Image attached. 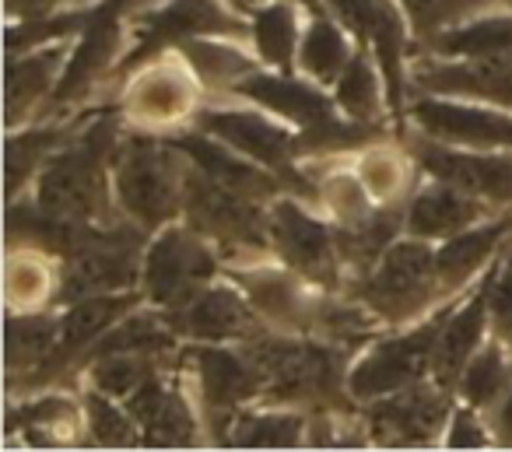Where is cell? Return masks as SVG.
Wrapping results in <instances>:
<instances>
[{
  "instance_id": "6da1fadb",
  "label": "cell",
  "mask_w": 512,
  "mask_h": 452,
  "mask_svg": "<svg viewBox=\"0 0 512 452\" xmlns=\"http://www.w3.org/2000/svg\"><path fill=\"white\" fill-rule=\"evenodd\" d=\"M116 123L95 120L74 144L50 155L39 172L36 207L71 221L102 225L109 218V162H116Z\"/></svg>"
},
{
  "instance_id": "7a4b0ae2",
  "label": "cell",
  "mask_w": 512,
  "mask_h": 452,
  "mask_svg": "<svg viewBox=\"0 0 512 452\" xmlns=\"http://www.w3.org/2000/svg\"><path fill=\"white\" fill-rule=\"evenodd\" d=\"M179 151L155 137H130L113 162L116 204L134 225L162 228L179 214L186 197V172H179Z\"/></svg>"
},
{
  "instance_id": "3957f363",
  "label": "cell",
  "mask_w": 512,
  "mask_h": 452,
  "mask_svg": "<svg viewBox=\"0 0 512 452\" xmlns=\"http://www.w3.org/2000/svg\"><path fill=\"white\" fill-rule=\"evenodd\" d=\"M439 291L442 281L435 249H428V239L411 235L404 242H393L379 256V263L365 274L362 288H358V302L386 323H407V319L421 316Z\"/></svg>"
},
{
  "instance_id": "277c9868",
  "label": "cell",
  "mask_w": 512,
  "mask_h": 452,
  "mask_svg": "<svg viewBox=\"0 0 512 452\" xmlns=\"http://www.w3.org/2000/svg\"><path fill=\"white\" fill-rule=\"evenodd\" d=\"M246 354L253 358L267 400L274 403H302V400H330L337 393V358L334 347L316 340L292 337H256L249 340Z\"/></svg>"
},
{
  "instance_id": "5b68a950",
  "label": "cell",
  "mask_w": 512,
  "mask_h": 452,
  "mask_svg": "<svg viewBox=\"0 0 512 452\" xmlns=\"http://www.w3.org/2000/svg\"><path fill=\"white\" fill-rule=\"evenodd\" d=\"M446 319L449 309H442L439 316L425 319V323L414 326L404 337L376 340L362 354V361L351 368L348 375L351 396H358V400H383V396L425 382V375L432 372L435 344H439V333Z\"/></svg>"
},
{
  "instance_id": "8992f818",
  "label": "cell",
  "mask_w": 512,
  "mask_h": 452,
  "mask_svg": "<svg viewBox=\"0 0 512 452\" xmlns=\"http://www.w3.org/2000/svg\"><path fill=\"white\" fill-rule=\"evenodd\" d=\"M141 270V235L130 228H88L81 246L64 260V284L57 295L78 302L88 295L127 291Z\"/></svg>"
},
{
  "instance_id": "52a82bcc",
  "label": "cell",
  "mask_w": 512,
  "mask_h": 452,
  "mask_svg": "<svg viewBox=\"0 0 512 452\" xmlns=\"http://www.w3.org/2000/svg\"><path fill=\"white\" fill-rule=\"evenodd\" d=\"M218 270L211 246L197 228H165L144 253V291L162 309H179L200 288H207Z\"/></svg>"
},
{
  "instance_id": "ba28073f",
  "label": "cell",
  "mask_w": 512,
  "mask_h": 452,
  "mask_svg": "<svg viewBox=\"0 0 512 452\" xmlns=\"http://www.w3.org/2000/svg\"><path fill=\"white\" fill-rule=\"evenodd\" d=\"M256 200L260 197L228 190V186L200 176L197 169L186 176L183 207H186V218H190V228H197L204 239H214L218 246L260 249L271 239L267 218Z\"/></svg>"
},
{
  "instance_id": "9c48e42d",
  "label": "cell",
  "mask_w": 512,
  "mask_h": 452,
  "mask_svg": "<svg viewBox=\"0 0 512 452\" xmlns=\"http://www.w3.org/2000/svg\"><path fill=\"white\" fill-rule=\"evenodd\" d=\"M242 25L221 8L218 0H169L162 8L148 11L137 29V46L113 67L116 78L148 64L165 46L186 43L197 36H239Z\"/></svg>"
},
{
  "instance_id": "30bf717a",
  "label": "cell",
  "mask_w": 512,
  "mask_h": 452,
  "mask_svg": "<svg viewBox=\"0 0 512 452\" xmlns=\"http://www.w3.org/2000/svg\"><path fill=\"white\" fill-rule=\"evenodd\" d=\"M197 127L204 134L225 141L228 148H235L239 155L253 158L256 165L285 176V186L299 193H309L313 186L302 183L299 172L292 169V158L299 155V137H292L288 130H281L278 123H271L260 113H246V109H207L197 116Z\"/></svg>"
},
{
  "instance_id": "8fae6325",
  "label": "cell",
  "mask_w": 512,
  "mask_h": 452,
  "mask_svg": "<svg viewBox=\"0 0 512 452\" xmlns=\"http://www.w3.org/2000/svg\"><path fill=\"white\" fill-rule=\"evenodd\" d=\"M267 232H271V242L278 249V256L302 274L306 281L316 284H334L337 274H341V249H337V235L323 225L320 218L306 211L295 200H278L267 218Z\"/></svg>"
},
{
  "instance_id": "7c38bea8",
  "label": "cell",
  "mask_w": 512,
  "mask_h": 452,
  "mask_svg": "<svg viewBox=\"0 0 512 452\" xmlns=\"http://www.w3.org/2000/svg\"><path fill=\"white\" fill-rule=\"evenodd\" d=\"M414 123L425 137L474 151H512V116L498 109L428 95L414 106Z\"/></svg>"
},
{
  "instance_id": "4fadbf2b",
  "label": "cell",
  "mask_w": 512,
  "mask_h": 452,
  "mask_svg": "<svg viewBox=\"0 0 512 452\" xmlns=\"http://www.w3.org/2000/svg\"><path fill=\"white\" fill-rule=\"evenodd\" d=\"M446 386H418L390 393L383 400H372L369 407V435L383 445H428L439 438L442 424L449 417V400L442 393Z\"/></svg>"
},
{
  "instance_id": "5bb4252c",
  "label": "cell",
  "mask_w": 512,
  "mask_h": 452,
  "mask_svg": "<svg viewBox=\"0 0 512 452\" xmlns=\"http://www.w3.org/2000/svg\"><path fill=\"white\" fill-rule=\"evenodd\" d=\"M186 361H190L193 379H197L200 403H204V410L211 417L232 421L239 403L264 393V382H260L253 358L232 351V347L197 344L186 354Z\"/></svg>"
},
{
  "instance_id": "9a60e30c",
  "label": "cell",
  "mask_w": 512,
  "mask_h": 452,
  "mask_svg": "<svg viewBox=\"0 0 512 452\" xmlns=\"http://www.w3.org/2000/svg\"><path fill=\"white\" fill-rule=\"evenodd\" d=\"M418 165L432 179H446V183L460 186V190L484 197L491 204H512V158L491 155V151H456L453 144L442 141H421L414 148Z\"/></svg>"
},
{
  "instance_id": "2e32d148",
  "label": "cell",
  "mask_w": 512,
  "mask_h": 452,
  "mask_svg": "<svg viewBox=\"0 0 512 452\" xmlns=\"http://www.w3.org/2000/svg\"><path fill=\"white\" fill-rule=\"evenodd\" d=\"M130 8H134V0H102L99 8L88 11L85 36H81L78 50L67 53V67L64 78L57 81V92H53V106L74 102L102 71H109L123 43V15Z\"/></svg>"
},
{
  "instance_id": "e0dca14e",
  "label": "cell",
  "mask_w": 512,
  "mask_h": 452,
  "mask_svg": "<svg viewBox=\"0 0 512 452\" xmlns=\"http://www.w3.org/2000/svg\"><path fill=\"white\" fill-rule=\"evenodd\" d=\"M172 326L197 344H221V340H256V309L249 298L232 288H200L186 305L172 309Z\"/></svg>"
},
{
  "instance_id": "ac0fdd59",
  "label": "cell",
  "mask_w": 512,
  "mask_h": 452,
  "mask_svg": "<svg viewBox=\"0 0 512 452\" xmlns=\"http://www.w3.org/2000/svg\"><path fill=\"white\" fill-rule=\"evenodd\" d=\"M418 85L432 95H463V99H491L512 109V50L491 57L432 64L418 71Z\"/></svg>"
},
{
  "instance_id": "d6986e66",
  "label": "cell",
  "mask_w": 512,
  "mask_h": 452,
  "mask_svg": "<svg viewBox=\"0 0 512 452\" xmlns=\"http://www.w3.org/2000/svg\"><path fill=\"white\" fill-rule=\"evenodd\" d=\"M172 148L190 162V169H197L200 176L214 179V183L228 186V190L249 193V197H271L278 190L274 176H267L271 169H253V158L239 155L235 148H228L225 141L211 134H183L172 137Z\"/></svg>"
},
{
  "instance_id": "ffe728a7",
  "label": "cell",
  "mask_w": 512,
  "mask_h": 452,
  "mask_svg": "<svg viewBox=\"0 0 512 452\" xmlns=\"http://www.w3.org/2000/svg\"><path fill=\"white\" fill-rule=\"evenodd\" d=\"M481 218L484 204L474 193L460 190L446 179H432L425 190L414 193L404 214V228L414 239H449V235L474 228Z\"/></svg>"
},
{
  "instance_id": "44dd1931",
  "label": "cell",
  "mask_w": 512,
  "mask_h": 452,
  "mask_svg": "<svg viewBox=\"0 0 512 452\" xmlns=\"http://www.w3.org/2000/svg\"><path fill=\"white\" fill-rule=\"evenodd\" d=\"M235 95H246L253 99L256 106L271 109V113L285 116L288 123L302 130H316L323 123L337 120L334 116V102L313 85H302V81L288 78L285 71L281 74H246L239 85H232Z\"/></svg>"
},
{
  "instance_id": "7402d4cb",
  "label": "cell",
  "mask_w": 512,
  "mask_h": 452,
  "mask_svg": "<svg viewBox=\"0 0 512 452\" xmlns=\"http://www.w3.org/2000/svg\"><path fill=\"white\" fill-rule=\"evenodd\" d=\"M127 410L141 424V442L148 445H190L197 438L193 414L176 386H165L158 375H148L127 396Z\"/></svg>"
},
{
  "instance_id": "603a6c76",
  "label": "cell",
  "mask_w": 512,
  "mask_h": 452,
  "mask_svg": "<svg viewBox=\"0 0 512 452\" xmlns=\"http://www.w3.org/2000/svg\"><path fill=\"white\" fill-rule=\"evenodd\" d=\"M246 291V298L253 302V309L260 316L274 319L278 326L288 330H313L320 302L309 295V288L292 274H281V270H242L235 274Z\"/></svg>"
},
{
  "instance_id": "cb8c5ba5",
  "label": "cell",
  "mask_w": 512,
  "mask_h": 452,
  "mask_svg": "<svg viewBox=\"0 0 512 452\" xmlns=\"http://www.w3.org/2000/svg\"><path fill=\"white\" fill-rule=\"evenodd\" d=\"M141 302L137 295H123V291H106V295H88L71 302V309L60 319V340H57V354L53 361H67L88 354L92 344L109 333L123 316H130V309ZM50 361V365H53Z\"/></svg>"
},
{
  "instance_id": "d4e9b609",
  "label": "cell",
  "mask_w": 512,
  "mask_h": 452,
  "mask_svg": "<svg viewBox=\"0 0 512 452\" xmlns=\"http://www.w3.org/2000/svg\"><path fill=\"white\" fill-rule=\"evenodd\" d=\"M488 291H491V274L477 288V295L460 312H449V319L442 323L439 344H435V361H432V372L439 386H453L463 375V368H467V361L477 354V347H481L484 319H488Z\"/></svg>"
},
{
  "instance_id": "484cf974",
  "label": "cell",
  "mask_w": 512,
  "mask_h": 452,
  "mask_svg": "<svg viewBox=\"0 0 512 452\" xmlns=\"http://www.w3.org/2000/svg\"><path fill=\"white\" fill-rule=\"evenodd\" d=\"M509 232H512V218H502V221H491V225H474V228H467V232L449 235L446 246L435 253L442 291L453 295L456 288H463V284L498 253V242Z\"/></svg>"
},
{
  "instance_id": "4316f807",
  "label": "cell",
  "mask_w": 512,
  "mask_h": 452,
  "mask_svg": "<svg viewBox=\"0 0 512 452\" xmlns=\"http://www.w3.org/2000/svg\"><path fill=\"white\" fill-rule=\"evenodd\" d=\"M193 109V81L179 67H151L134 81L127 95V113L144 123L183 120Z\"/></svg>"
},
{
  "instance_id": "83f0119b",
  "label": "cell",
  "mask_w": 512,
  "mask_h": 452,
  "mask_svg": "<svg viewBox=\"0 0 512 452\" xmlns=\"http://www.w3.org/2000/svg\"><path fill=\"white\" fill-rule=\"evenodd\" d=\"M64 57H67V50L57 43L39 46V50H29V53H18V57H8V88H4V99H8L11 127H15L25 113H32V106L50 92Z\"/></svg>"
},
{
  "instance_id": "f1b7e54d",
  "label": "cell",
  "mask_w": 512,
  "mask_h": 452,
  "mask_svg": "<svg viewBox=\"0 0 512 452\" xmlns=\"http://www.w3.org/2000/svg\"><path fill=\"white\" fill-rule=\"evenodd\" d=\"M428 50L442 60H474L512 50V15H481L474 22L449 25L428 43Z\"/></svg>"
},
{
  "instance_id": "f546056e",
  "label": "cell",
  "mask_w": 512,
  "mask_h": 452,
  "mask_svg": "<svg viewBox=\"0 0 512 452\" xmlns=\"http://www.w3.org/2000/svg\"><path fill=\"white\" fill-rule=\"evenodd\" d=\"M60 319L36 316V312H11L8 319V372H32L39 365H50L57 354Z\"/></svg>"
},
{
  "instance_id": "4dcf8cb0",
  "label": "cell",
  "mask_w": 512,
  "mask_h": 452,
  "mask_svg": "<svg viewBox=\"0 0 512 452\" xmlns=\"http://www.w3.org/2000/svg\"><path fill=\"white\" fill-rule=\"evenodd\" d=\"M306 438V421L288 410H256L235 414L228 442L239 449H295Z\"/></svg>"
},
{
  "instance_id": "1f68e13d",
  "label": "cell",
  "mask_w": 512,
  "mask_h": 452,
  "mask_svg": "<svg viewBox=\"0 0 512 452\" xmlns=\"http://www.w3.org/2000/svg\"><path fill=\"white\" fill-rule=\"evenodd\" d=\"M172 333H176L172 319L162 323L158 316H123L113 330L95 340L88 358L95 361L106 358V354H162L172 351V344H176Z\"/></svg>"
},
{
  "instance_id": "d6a6232c",
  "label": "cell",
  "mask_w": 512,
  "mask_h": 452,
  "mask_svg": "<svg viewBox=\"0 0 512 452\" xmlns=\"http://www.w3.org/2000/svg\"><path fill=\"white\" fill-rule=\"evenodd\" d=\"M179 50H183L186 67L193 71V78L211 88H218V85L232 88V85H239L246 74H253V60L242 57L232 46L214 43V39H207V36L186 39V43H179Z\"/></svg>"
},
{
  "instance_id": "836d02e7",
  "label": "cell",
  "mask_w": 512,
  "mask_h": 452,
  "mask_svg": "<svg viewBox=\"0 0 512 452\" xmlns=\"http://www.w3.org/2000/svg\"><path fill=\"white\" fill-rule=\"evenodd\" d=\"M502 340L495 344L477 347V354L467 361L460 375V389L467 396L470 407H495L505 396V389L512 386V372H509V358L502 351Z\"/></svg>"
},
{
  "instance_id": "e575fe53",
  "label": "cell",
  "mask_w": 512,
  "mask_h": 452,
  "mask_svg": "<svg viewBox=\"0 0 512 452\" xmlns=\"http://www.w3.org/2000/svg\"><path fill=\"white\" fill-rule=\"evenodd\" d=\"M351 64L348 39L330 18H316L309 25L306 39H302V71L316 81V85H337L344 67Z\"/></svg>"
},
{
  "instance_id": "d590c367",
  "label": "cell",
  "mask_w": 512,
  "mask_h": 452,
  "mask_svg": "<svg viewBox=\"0 0 512 452\" xmlns=\"http://www.w3.org/2000/svg\"><path fill=\"white\" fill-rule=\"evenodd\" d=\"M253 39L256 53L267 60L278 71H292L295 46H299V22H295V11L288 8L285 0L278 4H267L253 15Z\"/></svg>"
},
{
  "instance_id": "8d00e7d4",
  "label": "cell",
  "mask_w": 512,
  "mask_h": 452,
  "mask_svg": "<svg viewBox=\"0 0 512 452\" xmlns=\"http://www.w3.org/2000/svg\"><path fill=\"white\" fill-rule=\"evenodd\" d=\"M113 400L116 396H106V393H99V389H92V393L81 400V417H85L88 435L99 445H113V449L141 442V424L134 421L127 403L120 407V403H113Z\"/></svg>"
},
{
  "instance_id": "74e56055",
  "label": "cell",
  "mask_w": 512,
  "mask_h": 452,
  "mask_svg": "<svg viewBox=\"0 0 512 452\" xmlns=\"http://www.w3.org/2000/svg\"><path fill=\"white\" fill-rule=\"evenodd\" d=\"M67 130L64 127H39L29 134H18L8 141V197L15 200L18 190L25 186V179L32 172H39V165L50 162V155L60 148V137Z\"/></svg>"
},
{
  "instance_id": "f35d334b",
  "label": "cell",
  "mask_w": 512,
  "mask_h": 452,
  "mask_svg": "<svg viewBox=\"0 0 512 452\" xmlns=\"http://www.w3.org/2000/svg\"><path fill=\"white\" fill-rule=\"evenodd\" d=\"M337 106L348 116H355V120L372 123L379 116V106H383V99H379V78L365 53L362 57H351V64L337 78Z\"/></svg>"
},
{
  "instance_id": "ab89813d",
  "label": "cell",
  "mask_w": 512,
  "mask_h": 452,
  "mask_svg": "<svg viewBox=\"0 0 512 452\" xmlns=\"http://www.w3.org/2000/svg\"><path fill=\"white\" fill-rule=\"evenodd\" d=\"M148 375H155L151 354H106V358H95L88 379H92V389H99V393L127 400Z\"/></svg>"
},
{
  "instance_id": "60d3db41",
  "label": "cell",
  "mask_w": 512,
  "mask_h": 452,
  "mask_svg": "<svg viewBox=\"0 0 512 452\" xmlns=\"http://www.w3.org/2000/svg\"><path fill=\"white\" fill-rule=\"evenodd\" d=\"M53 281L46 263L39 260V249H25L8 260V302L15 312H32L46 295H50Z\"/></svg>"
},
{
  "instance_id": "b9f144b4",
  "label": "cell",
  "mask_w": 512,
  "mask_h": 452,
  "mask_svg": "<svg viewBox=\"0 0 512 452\" xmlns=\"http://www.w3.org/2000/svg\"><path fill=\"white\" fill-rule=\"evenodd\" d=\"M15 417H25V438H32V442H67L74 435V424H78V407L64 396H43Z\"/></svg>"
},
{
  "instance_id": "7bdbcfd3",
  "label": "cell",
  "mask_w": 512,
  "mask_h": 452,
  "mask_svg": "<svg viewBox=\"0 0 512 452\" xmlns=\"http://www.w3.org/2000/svg\"><path fill=\"white\" fill-rule=\"evenodd\" d=\"M488 0H400V8L411 15L414 29L421 36L435 39L439 32H446L449 25L467 22L474 11H481Z\"/></svg>"
},
{
  "instance_id": "ee69618b",
  "label": "cell",
  "mask_w": 512,
  "mask_h": 452,
  "mask_svg": "<svg viewBox=\"0 0 512 452\" xmlns=\"http://www.w3.org/2000/svg\"><path fill=\"white\" fill-rule=\"evenodd\" d=\"M88 15H57V18H29L25 25H11L8 29V57L18 53L39 50V46H50L57 39H64L67 32H74L78 25H85Z\"/></svg>"
},
{
  "instance_id": "f6af8a7d",
  "label": "cell",
  "mask_w": 512,
  "mask_h": 452,
  "mask_svg": "<svg viewBox=\"0 0 512 452\" xmlns=\"http://www.w3.org/2000/svg\"><path fill=\"white\" fill-rule=\"evenodd\" d=\"M369 197L372 193L365 190L362 176H344V172H337V176L327 179V186H323V200L330 204V211H334L337 225H355V221L369 218Z\"/></svg>"
},
{
  "instance_id": "bcb514c9",
  "label": "cell",
  "mask_w": 512,
  "mask_h": 452,
  "mask_svg": "<svg viewBox=\"0 0 512 452\" xmlns=\"http://www.w3.org/2000/svg\"><path fill=\"white\" fill-rule=\"evenodd\" d=\"M358 176H362L365 190L376 200H397L407 183L404 162L397 155H390V151H369L362 158V165H358Z\"/></svg>"
},
{
  "instance_id": "7dc6e473",
  "label": "cell",
  "mask_w": 512,
  "mask_h": 452,
  "mask_svg": "<svg viewBox=\"0 0 512 452\" xmlns=\"http://www.w3.org/2000/svg\"><path fill=\"white\" fill-rule=\"evenodd\" d=\"M488 319L495 340H502L512 351V253L491 270V291H488Z\"/></svg>"
},
{
  "instance_id": "c3c4849f",
  "label": "cell",
  "mask_w": 512,
  "mask_h": 452,
  "mask_svg": "<svg viewBox=\"0 0 512 452\" xmlns=\"http://www.w3.org/2000/svg\"><path fill=\"white\" fill-rule=\"evenodd\" d=\"M330 8L341 18L344 29H351L362 43H369L372 32H376L379 15L386 8V0H330Z\"/></svg>"
},
{
  "instance_id": "681fc988",
  "label": "cell",
  "mask_w": 512,
  "mask_h": 452,
  "mask_svg": "<svg viewBox=\"0 0 512 452\" xmlns=\"http://www.w3.org/2000/svg\"><path fill=\"white\" fill-rule=\"evenodd\" d=\"M488 442H491V435L474 421V414H470V410H460V414L453 417V424H449V431H446L449 449H481V445H488Z\"/></svg>"
},
{
  "instance_id": "f907efd6",
  "label": "cell",
  "mask_w": 512,
  "mask_h": 452,
  "mask_svg": "<svg viewBox=\"0 0 512 452\" xmlns=\"http://www.w3.org/2000/svg\"><path fill=\"white\" fill-rule=\"evenodd\" d=\"M495 428H498V438H502L505 445H512V386L505 389V396L495 407Z\"/></svg>"
},
{
  "instance_id": "816d5d0a",
  "label": "cell",
  "mask_w": 512,
  "mask_h": 452,
  "mask_svg": "<svg viewBox=\"0 0 512 452\" xmlns=\"http://www.w3.org/2000/svg\"><path fill=\"white\" fill-rule=\"evenodd\" d=\"M60 0H8L11 15H25V18H43L57 8Z\"/></svg>"
},
{
  "instance_id": "f5cc1de1",
  "label": "cell",
  "mask_w": 512,
  "mask_h": 452,
  "mask_svg": "<svg viewBox=\"0 0 512 452\" xmlns=\"http://www.w3.org/2000/svg\"><path fill=\"white\" fill-rule=\"evenodd\" d=\"M295 4H309V8H316V4H320V0H295Z\"/></svg>"
},
{
  "instance_id": "db71d44e",
  "label": "cell",
  "mask_w": 512,
  "mask_h": 452,
  "mask_svg": "<svg viewBox=\"0 0 512 452\" xmlns=\"http://www.w3.org/2000/svg\"><path fill=\"white\" fill-rule=\"evenodd\" d=\"M232 4H249V0H232Z\"/></svg>"
},
{
  "instance_id": "11a10c76",
  "label": "cell",
  "mask_w": 512,
  "mask_h": 452,
  "mask_svg": "<svg viewBox=\"0 0 512 452\" xmlns=\"http://www.w3.org/2000/svg\"><path fill=\"white\" fill-rule=\"evenodd\" d=\"M509 4H512V0H509Z\"/></svg>"
}]
</instances>
